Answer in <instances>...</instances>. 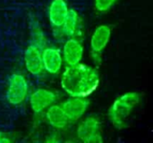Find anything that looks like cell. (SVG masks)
<instances>
[{"mask_svg":"<svg viewBox=\"0 0 153 143\" xmlns=\"http://www.w3.org/2000/svg\"><path fill=\"white\" fill-rule=\"evenodd\" d=\"M100 84V76L94 68L77 64L68 65L65 70L61 85L72 97H87L94 92Z\"/></svg>","mask_w":153,"mask_h":143,"instance_id":"1","label":"cell"},{"mask_svg":"<svg viewBox=\"0 0 153 143\" xmlns=\"http://www.w3.org/2000/svg\"><path fill=\"white\" fill-rule=\"evenodd\" d=\"M141 96L137 92H127L117 98L108 110V118L117 129L126 127L127 119L140 103Z\"/></svg>","mask_w":153,"mask_h":143,"instance_id":"2","label":"cell"},{"mask_svg":"<svg viewBox=\"0 0 153 143\" xmlns=\"http://www.w3.org/2000/svg\"><path fill=\"white\" fill-rule=\"evenodd\" d=\"M77 136L84 143L102 142L103 139L100 120L94 116L87 117L78 126Z\"/></svg>","mask_w":153,"mask_h":143,"instance_id":"3","label":"cell"},{"mask_svg":"<svg viewBox=\"0 0 153 143\" xmlns=\"http://www.w3.org/2000/svg\"><path fill=\"white\" fill-rule=\"evenodd\" d=\"M28 94V83L24 76L14 73L10 77L6 91V99L12 105H19L24 101Z\"/></svg>","mask_w":153,"mask_h":143,"instance_id":"4","label":"cell"},{"mask_svg":"<svg viewBox=\"0 0 153 143\" xmlns=\"http://www.w3.org/2000/svg\"><path fill=\"white\" fill-rule=\"evenodd\" d=\"M111 36V29L108 25L99 26L93 32L91 39V55L96 63L101 60V52L107 47Z\"/></svg>","mask_w":153,"mask_h":143,"instance_id":"5","label":"cell"},{"mask_svg":"<svg viewBox=\"0 0 153 143\" xmlns=\"http://www.w3.org/2000/svg\"><path fill=\"white\" fill-rule=\"evenodd\" d=\"M25 66L28 72L33 75H38L42 73L43 62H42V48L39 42H33L30 44L24 53Z\"/></svg>","mask_w":153,"mask_h":143,"instance_id":"6","label":"cell"},{"mask_svg":"<svg viewBox=\"0 0 153 143\" xmlns=\"http://www.w3.org/2000/svg\"><path fill=\"white\" fill-rule=\"evenodd\" d=\"M69 122L79 120L86 112L89 101L83 97H73L61 105Z\"/></svg>","mask_w":153,"mask_h":143,"instance_id":"7","label":"cell"},{"mask_svg":"<svg viewBox=\"0 0 153 143\" xmlns=\"http://www.w3.org/2000/svg\"><path fill=\"white\" fill-rule=\"evenodd\" d=\"M56 99V98L54 92L45 89H39L30 96V103L31 109L35 113H40L53 105Z\"/></svg>","mask_w":153,"mask_h":143,"instance_id":"8","label":"cell"},{"mask_svg":"<svg viewBox=\"0 0 153 143\" xmlns=\"http://www.w3.org/2000/svg\"><path fill=\"white\" fill-rule=\"evenodd\" d=\"M43 69L48 73L55 74L57 73L63 64V56L57 48L47 47L42 50Z\"/></svg>","mask_w":153,"mask_h":143,"instance_id":"9","label":"cell"},{"mask_svg":"<svg viewBox=\"0 0 153 143\" xmlns=\"http://www.w3.org/2000/svg\"><path fill=\"white\" fill-rule=\"evenodd\" d=\"M83 55L82 44L75 39H68L64 46V59L68 65H74L81 62Z\"/></svg>","mask_w":153,"mask_h":143,"instance_id":"10","label":"cell"},{"mask_svg":"<svg viewBox=\"0 0 153 143\" xmlns=\"http://www.w3.org/2000/svg\"><path fill=\"white\" fill-rule=\"evenodd\" d=\"M69 9L64 0H54L49 7V21L54 27H61Z\"/></svg>","mask_w":153,"mask_h":143,"instance_id":"11","label":"cell"},{"mask_svg":"<svg viewBox=\"0 0 153 143\" xmlns=\"http://www.w3.org/2000/svg\"><path fill=\"white\" fill-rule=\"evenodd\" d=\"M47 119L51 126L56 129H64L69 122L62 107L51 105L47 111Z\"/></svg>","mask_w":153,"mask_h":143,"instance_id":"12","label":"cell"},{"mask_svg":"<svg viewBox=\"0 0 153 143\" xmlns=\"http://www.w3.org/2000/svg\"><path fill=\"white\" fill-rule=\"evenodd\" d=\"M78 26V14L74 10H69L67 13V15L65 17V20L63 23L62 30L63 32L67 36H73L74 35Z\"/></svg>","mask_w":153,"mask_h":143,"instance_id":"13","label":"cell"},{"mask_svg":"<svg viewBox=\"0 0 153 143\" xmlns=\"http://www.w3.org/2000/svg\"><path fill=\"white\" fill-rule=\"evenodd\" d=\"M117 0H95V7L100 12L108 10Z\"/></svg>","mask_w":153,"mask_h":143,"instance_id":"14","label":"cell"},{"mask_svg":"<svg viewBox=\"0 0 153 143\" xmlns=\"http://www.w3.org/2000/svg\"><path fill=\"white\" fill-rule=\"evenodd\" d=\"M3 136H2V134H1V133H0V140H1V138H2Z\"/></svg>","mask_w":153,"mask_h":143,"instance_id":"15","label":"cell"}]
</instances>
